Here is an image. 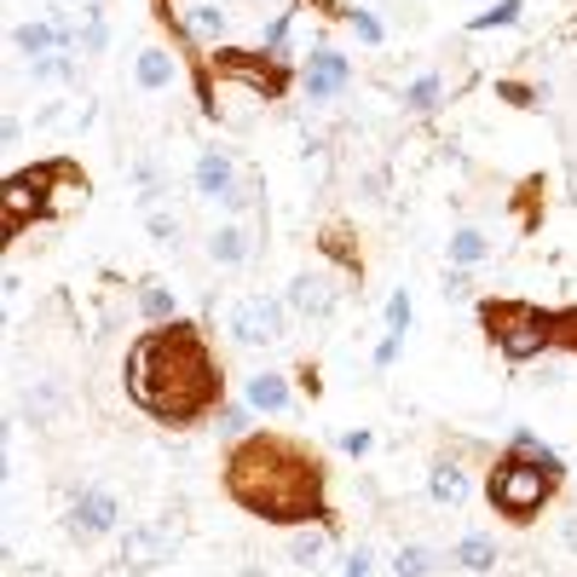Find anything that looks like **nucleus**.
Returning <instances> with one entry per match:
<instances>
[{
    "mask_svg": "<svg viewBox=\"0 0 577 577\" xmlns=\"http://www.w3.org/2000/svg\"><path fill=\"white\" fill-rule=\"evenodd\" d=\"M330 480H335L330 457L312 439H295L278 428L243 434L220 457L225 503L260 525H278V532H295V525H341Z\"/></svg>",
    "mask_w": 577,
    "mask_h": 577,
    "instance_id": "f257e3e1",
    "label": "nucleus"
},
{
    "mask_svg": "<svg viewBox=\"0 0 577 577\" xmlns=\"http://www.w3.org/2000/svg\"><path fill=\"white\" fill-rule=\"evenodd\" d=\"M121 387L139 416L173 434L203 428L225 410V364L196 318L145 323V335H133L121 359Z\"/></svg>",
    "mask_w": 577,
    "mask_h": 577,
    "instance_id": "f03ea898",
    "label": "nucleus"
},
{
    "mask_svg": "<svg viewBox=\"0 0 577 577\" xmlns=\"http://www.w3.org/2000/svg\"><path fill=\"white\" fill-rule=\"evenodd\" d=\"M560 491H566V462L532 428H514L509 450H496V462L485 468V503L509 525H537Z\"/></svg>",
    "mask_w": 577,
    "mask_h": 577,
    "instance_id": "7ed1b4c3",
    "label": "nucleus"
},
{
    "mask_svg": "<svg viewBox=\"0 0 577 577\" xmlns=\"http://www.w3.org/2000/svg\"><path fill=\"white\" fill-rule=\"evenodd\" d=\"M87 196H93V180L75 157H41L30 168H12L7 185H0V237L18 243L23 232H35L46 220L82 214Z\"/></svg>",
    "mask_w": 577,
    "mask_h": 577,
    "instance_id": "20e7f679",
    "label": "nucleus"
},
{
    "mask_svg": "<svg viewBox=\"0 0 577 577\" xmlns=\"http://www.w3.org/2000/svg\"><path fill=\"white\" fill-rule=\"evenodd\" d=\"M150 18H157V30L168 35V46L191 70L196 110L209 121H220V87L209 75V58L220 46H232V12H225L220 0H150Z\"/></svg>",
    "mask_w": 577,
    "mask_h": 577,
    "instance_id": "39448f33",
    "label": "nucleus"
},
{
    "mask_svg": "<svg viewBox=\"0 0 577 577\" xmlns=\"http://www.w3.org/2000/svg\"><path fill=\"white\" fill-rule=\"evenodd\" d=\"M473 318H480L485 341H491L509 364H532V359H543V353H555V312L537 307V300L480 295V300H473Z\"/></svg>",
    "mask_w": 577,
    "mask_h": 577,
    "instance_id": "423d86ee",
    "label": "nucleus"
},
{
    "mask_svg": "<svg viewBox=\"0 0 577 577\" xmlns=\"http://www.w3.org/2000/svg\"><path fill=\"white\" fill-rule=\"evenodd\" d=\"M209 75H214V87H237L248 98H260V105H284L289 87L300 82L295 58H278L266 46H220L209 58Z\"/></svg>",
    "mask_w": 577,
    "mask_h": 577,
    "instance_id": "0eeeda50",
    "label": "nucleus"
},
{
    "mask_svg": "<svg viewBox=\"0 0 577 577\" xmlns=\"http://www.w3.org/2000/svg\"><path fill=\"white\" fill-rule=\"evenodd\" d=\"M225 330H232L237 346H278V341H289V300L266 295V289H248V295L232 300Z\"/></svg>",
    "mask_w": 577,
    "mask_h": 577,
    "instance_id": "6e6552de",
    "label": "nucleus"
},
{
    "mask_svg": "<svg viewBox=\"0 0 577 577\" xmlns=\"http://www.w3.org/2000/svg\"><path fill=\"white\" fill-rule=\"evenodd\" d=\"M180 543H185L180 514H162V520L128 525V537H121V566H128V571H162V566H173Z\"/></svg>",
    "mask_w": 577,
    "mask_h": 577,
    "instance_id": "1a4fd4ad",
    "label": "nucleus"
},
{
    "mask_svg": "<svg viewBox=\"0 0 577 577\" xmlns=\"http://www.w3.org/2000/svg\"><path fill=\"white\" fill-rule=\"evenodd\" d=\"M121 525V496L110 485H87V491H75V503L64 509V532L70 543H98V537H110Z\"/></svg>",
    "mask_w": 577,
    "mask_h": 577,
    "instance_id": "9d476101",
    "label": "nucleus"
},
{
    "mask_svg": "<svg viewBox=\"0 0 577 577\" xmlns=\"http://www.w3.org/2000/svg\"><path fill=\"white\" fill-rule=\"evenodd\" d=\"M300 87H307L312 105H330V98H341L353 87V64H346L335 46H312L307 64H300Z\"/></svg>",
    "mask_w": 577,
    "mask_h": 577,
    "instance_id": "9b49d317",
    "label": "nucleus"
},
{
    "mask_svg": "<svg viewBox=\"0 0 577 577\" xmlns=\"http://www.w3.org/2000/svg\"><path fill=\"white\" fill-rule=\"evenodd\" d=\"M191 185H196V196H203V203H225V196L243 185V168H237L232 150L203 145V150H196V162H191Z\"/></svg>",
    "mask_w": 577,
    "mask_h": 577,
    "instance_id": "f8f14e48",
    "label": "nucleus"
},
{
    "mask_svg": "<svg viewBox=\"0 0 577 577\" xmlns=\"http://www.w3.org/2000/svg\"><path fill=\"white\" fill-rule=\"evenodd\" d=\"M289 312L295 318H307V323H323V318H330L335 312V300H341V289H335V278H330V271H295V278H289Z\"/></svg>",
    "mask_w": 577,
    "mask_h": 577,
    "instance_id": "ddd939ff",
    "label": "nucleus"
},
{
    "mask_svg": "<svg viewBox=\"0 0 577 577\" xmlns=\"http://www.w3.org/2000/svg\"><path fill=\"white\" fill-rule=\"evenodd\" d=\"M180 75H191V70H185V58L173 53V46L150 41V46L133 53V87L139 93H168V87H180Z\"/></svg>",
    "mask_w": 577,
    "mask_h": 577,
    "instance_id": "4468645a",
    "label": "nucleus"
},
{
    "mask_svg": "<svg viewBox=\"0 0 577 577\" xmlns=\"http://www.w3.org/2000/svg\"><path fill=\"white\" fill-rule=\"evenodd\" d=\"M335 532L341 525H295L284 537V560L300 566V571H323V560L335 555Z\"/></svg>",
    "mask_w": 577,
    "mask_h": 577,
    "instance_id": "2eb2a0df",
    "label": "nucleus"
},
{
    "mask_svg": "<svg viewBox=\"0 0 577 577\" xmlns=\"http://www.w3.org/2000/svg\"><path fill=\"white\" fill-rule=\"evenodd\" d=\"M428 496L439 509H468V496H473V473L462 468V457H434V468H428Z\"/></svg>",
    "mask_w": 577,
    "mask_h": 577,
    "instance_id": "dca6fc26",
    "label": "nucleus"
},
{
    "mask_svg": "<svg viewBox=\"0 0 577 577\" xmlns=\"http://www.w3.org/2000/svg\"><path fill=\"white\" fill-rule=\"evenodd\" d=\"M318 255L330 260L341 278H364V248H359V237H353V225H346V220H330L318 232Z\"/></svg>",
    "mask_w": 577,
    "mask_h": 577,
    "instance_id": "f3484780",
    "label": "nucleus"
},
{
    "mask_svg": "<svg viewBox=\"0 0 577 577\" xmlns=\"http://www.w3.org/2000/svg\"><path fill=\"white\" fill-rule=\"evenodd\" d=\"M243 405L255 410V416H289V410H295L289 375H278V370H260V375H248V382H243Z\"/></svg>",
    "mask_w": 577,
    "mask_h": 577,
    "instance_id": "a211bd4d",
    "label": "nucleus"
},
{
    "mask_svg": "<svg viewBox=\"0 0 577 577\" xmlns=\"http://www.w3.org/2000/svg\"><path fill=\"white\" fill-rule=\"evenodd\" d=\"M209 260H214L220 271H237V266L255 260V237H248V225H243V220L214 225V232H209Z\"/></svg>",
    "mask_w": 577,
    "mask_h": 577,
    "instance_id": "6ab92c4d",
    "label": "nucleus"
},
{
    "mask_svg": "<svg viewBox=\"0 0 577 577\" xmlns=\"http://www.w3.org/2000/svg\"><path fill=\"white\" fill-rule=\"evenodd\" d=\"M93 121H98L93 98H64V105H46L35 116V133H64V139H75V133H87Z\"/></svg>",
    "mask_w": 577,
    "mask_h": 577,
    "instance_id": "aec40b11",
    "label": "nucleus"
},
{
    "mask_svg": "<svg viewBox=\"0 0 577 577\" xmlns=\"http://www.w3.org/2000/svg\"><path fill=\"white\" fill-rule=\"evenodd\" d=\"M496 560H503L496 555V537H485V532H462L457 543H450V566H457L462 577H491Z\"/></svg>",
    "mask_w": 577,
    "mask_h": 577,
    "instance_id": "412c9836",
    "label": "nucleus"
},
{
    "mask_svg": "<svg viewBox=\"0 0 577 577\" xmlns=\"http://www.w3.org/2000/svg\"><path fill=\"white\" fill-rule=\"evenodd\" d=\"M12 53H18V58H46V53H64V30H58L53 18L18 23V30H12Z\"/></svg>",
    "mask_w": 577,
    "mask_h": 577,
    "instance_id": "4be33fe9",
    "label": "nucleus"
},
{
    "mask_svg": "<svg viewBox=\"0 0 577 577\" xmlns=\"http://www.w3.org/2000/svg\"><path fill=\"white\" fill-rule=\"evenodd\" d=\"M18 410H23V421H35V428H46V421H53V416L64 410V387L53 382V375H41V382H30V387H23Z\"/></svg>",
    "mask_w": 577,
    "mask_h": 577,
    "instance_id": "5701e85b",
    "label": "nucleus"
},
{
    "mask_svg": "<svg viewBox=\"0 0 577 577\" xmlns=\"http://www.w3.org/2000/svg\"><path fill=\"white\" fill-rule=\"evenodd\" d=\"M139 318H145V323H173V318H185V312H180V289L162 284V278H145V284H139Z\"/></svg>",
    "mask_w": 577,
    "mask_h": 577,
    "instance_id": "b1692460",
    "label": "nucleus"
},
{
    "mask_svg": "<svg viewBox=\"0 0 577 577\" xmlns=\"http://www.w3.org/2000/svg\"><path fill=\"white\" fill-rule=\"evenodd\" d=\"M439 566H450V560L428 543H398L393 548V577H439Z\"/></svg>",
    "mask_w": 577,
    "mask_h": 577,
    "instance_id": "393cba45",
    "label": "nucleus"
},
{
    "mask_svg": "<svg viewBox=\"0 0 577 577\" xmlns=\"http://www.w3.org/2000/svg\"><path fill=\"white\" fill-rule=\"evenodd\" d=\"M75 46H82V58H98L110 46V12L105 7H82V18H75Z\"/></svg>",
    "mask_w": 577,
    "mask_h": 577,
    "instance_id": "a878e982",
    "label": "nucleus"
},
{
    "mask_svg": "<svg viewBox=\"0 0 577 577\" xmlns=\"http://www.w3.org/2000/svg\"><path fill=\"white\" fill-rule=\"evenodd\" d=\"M445 105V75L439 70H421L416 82H405V110L410 116H434Z\"/></svg>",
    "mask_w": 577,
    "mask_h": 577,
    "instance_id": "bb28decb",
    "label": "nucleus"
},
{
    "mask_svg": "<svg viewBox=\"0 0 577 577\" xmlns=\"http://www.w3.org/2000/svg\"><path fill=\"white\" fill-rule=\"evenodd\" d=\"M450 266L457 271H468V266H480V260H491V237L480 232V225H462V232H450Z\"/></svg>",
    "mask_w": 577,
    "mask_h": 577,
    "instance_id": "cd10ccee",
    "label": "nucleus"
},
{
    "mask_svg": "<svg viewBox=\"0 0 577 577\" xmlns=\"http://www.w3.org/2000/svg\"><path fill=\"white\" fill-rule=\"evenodd\" d=\"M75 75H82V64H75V53H46V58H30V82H41V87L75 82Z\"/></svg>",
    "mask_w": 577,
    "mask_h": 577,
    "instance_id": "c85d7f7f",
    "label": "nucleus"
},
{
    "mask_svg": "<svg viewBox=\"0 0 577 577\" xmlns=\"http://www.w3.org/2000/svg\"><path fill=\"white\" fill-rule=\"evenodd\" d=\"M145 232H150V243H162V248H180V243H185V220H180V214H173V209L162 203V209H150V214H145Z\"/></svg>",
    "mask_w": 577,
    "mask_h": 577,
    "instance_id": "c756f323",
    "label": "nucleus"
},
{
    "mask_svg": "<svg viewBox=\"0 0 577 577\" xmlns=\"http://www.w3.org/2000/svg\"><path fill=\"white\" fill-rule=\"evenodd\" d=\"M295 0H289V7L284 12H271V23H260V46H266V53H278V58H295L289 53V30H295Z\"/></svg>",
    "mask_w": 577,
    "mask_h": 577,
    "instance_id": "7c9ffc66",
    "label": "nucleus"
},
{
    "mask_svg": "<svg viewBox=\"0 0 577 577\" xmlns=\"http://www.w3.org/2000/svg\"><path fill=\"white\" fill-rule=\"evenodd\" d=\"M520 12H525V0H496L491 12H473V18H468V35H485V30H514Z\"/></svg>",
    "mask_w": 577,
    "mask_h": 577,
    "instance_id": "2f4dec72",
    "label": "nucleus"
},
{
    "mask_svg": "<svg viewBox=\"0 0 577 577\" xmlns=\"http://www.w3.org/2000/svg\"><path fill=\"white\" fill-rule=\"evenodd\" d=\"M496 98H503V105H514V110H537V105H543V93H537L532 82H514V75H496Z\"/></svg>",
    "mask_w": 577,
    "mask_h": 577,
    "instance_id": "473e14b6",
    "label": "nucleus"
},
{
    "mask_svg": "<svg viewBox=\"0 0 577 577\" xmlns=\"http://www.w3.org/2000/svg\"><path fill=\"white\" fill-rule=\"evenodd\" d=\"M410 318H416L410 289H393V295H387V335H410Z\"/></svg>",
    "mask_w": 577,
    "mask_h": 577,
    "instance_id": "72a5a7b5",
    "label": "nucleus"
},
{
    "mask_svg": "<svg viewBox=\"0 0 577 577\" xmlns=\"http://www.w3.org/2000/svg\"><path fill=\"white\" fill-rule=\"evenodd\" d=\"M555 353L577 359V300H571V307H560V312H555Z\"/></svg>",
    "mask_w": 577,
    "mask_h": 577,
    "instance_id": "f704fd0d",
    "label": "nucleus"
},
{
    "mask_svg": "<svg viewBox=\"0 0 577 577\" xmlns=\"http://www.w3.org/2000/svg\"><path fill=\"white\" fill-rule=\"evenodd\" d=\"M346 23H353V35H359L364 46H382V41H387V30H382V18H375L370 7H353V18H346Z\"/></svg>",
    "mask_w": 577,
    "mask_h": 577,
    "instance_id": "c9c22d12",
    "label": "nucleus"
},
{
    "mask_svg": "<svg viewBox=\"0 0 577 577\" xmlns=\"http://www.w3.org/2000/svg\"><path fill=\"white\" fill-rule=\"evenodd\" d=\"M248 416H255L248 405H232V398H225V410H220L214 421H220V434H225V439H243V434H248Z\"/></svg>",
    "mask_w": 577,
    "mask_h": 577,
    "instance_id": "e433bc0d",
    "label": "nucleus"
},
{
    "mask_svg": "<svg viewBox=\"0 0 577 577\" xmlns=\"http://www.w3.org/2000/svg\"><path fill=\"white\" fill-rule=\"evenodd\" d=\"M341 450H346V457H370V450H375V434H370V428H346V434H341Z\"/></svg>",
    "mask_w": 577,
    "mask_h": 577,
    "instance_id": "4c0bfd02",
    "label": "nucleus"
},
{
    "mask_svg": "<svg viewBox=\"0 0 577 577\" xmlns=\"http://www.w3.org/2000/svg\"><path fill=\"white\" fill-rule=\"evenodd\" d=\"M341 577H375V555H370V548H353L346 566H341Z\"/></svg>",
    "mask_w": 577,
    "mask_h": 577,
    "instance_id": "58836bf2",
    "label": "nucleus"
},
{
    "mask_svg": "<svg viewBox=\"0 0 577 577\" xmlns=\"http://www.w3.org/2000/svg\"><path fill=\"white\" fill-rule=\"evenodd\" d=\"M295 7H312V12L335 18V23H346V18H353V7H346V0H295Z\"/></svg>",
    "mask_w": 577,
    "mask_h": 577,
    "instance_id": "ea45409f",
    "label": "nucleus"
},
{
    "mask_svg": "<svg viewBox=\"0 0 577 577\" xmlns=\"http://www.w3.org/2000/svg\"><path fill=\"white\" fill-rule=\"evenodd\" d=\"M398 353H405V335H382V346H375V370H393Z\"/></svg>",
    "mask_w": 577,
    "mask_h": 577,
    "instance_id": "a19ab883",
    "label": "nucleus"
},
{
    "mask_svg": "<svg viewBox=\"0 0 577 577\" xmlns=\"http://www.w3.org/2000/svg\"><path fill=\"white\" fill-rule=\"evenodd\" d=\"M468 295H473L468 271H457V266H450V271H445V300H468Z\"/></svg>",
    "mask_w": 577,
    "mask_h": 577,
    "instance_id": "79ce46f5",
    "label": "nucleus"
},
{
    "mask_svg": "<svg viewBox=\"0 0 577 577\" xmlns=\"http://www.w3.org/2000/svg\"><path fill=\"white\" fill-rule=\"evenodd\" d=\"M295 382H300V393H307V398H323V375H318V364H300Z\"/></svg>",
    "mask_w": 577,
    "mask_h": 577,
    "instance_id": "37998d69",
    "label": "nucleus"
},
{
    "mask_svg": "<svg viewBox=\"0 0 577 577\" xmlns=\"http://www.w3.org/2000/svg\"><path fill=\"white\" fill-rule=\"evenodd\" d=\"M0 145H7V150L23 145V116L18 110H7V121H0Z\"/></svg>",
    "mask_w": 577,
    "mask_h": 577,
    "instance_id": "c03bdc74",
    "label": "nucleus"
},
{
    "mask_svg": "<svg viewBox=\"0 0 577 577\" xmlns=\"http://www.w3.org/2000/svg\"><path fill=\"white\" fill-rule=\"evenodd\" d=\"M560 543L577 555V509H571V514H560Z\"/></svg>",
    "mask_w": 577,
    "mask_h": 577,
    "instance_id": "a18cd8bd",
    "label": "nucleus"
},
{
    "mask_svg": "<svg viewBox=\"0 0 577 577\" xmlns=\"http://www.w3.org/2000/svg\"><path fill=\"white\" fill-rule=\"evenodd\" d=\"M82 7H105V0H53V12H82Z\"/></svg>",
    "mask_w": 577,
    "mask_h": 577,
    "instance_id": "49530a36",
    "label": "nucleus"
}]
</instances>
